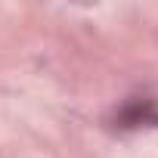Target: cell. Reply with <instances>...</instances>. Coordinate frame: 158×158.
<instances>
[{
	"label": "cell",
	"instance_id": "1",
	"mask_svg": "<svg viewBox=\"0 0 158 158\" xmlns=\"http://www.w3.org/2000/svg\"><path fill=\"white\" fill-rule=\"evenodd\" d=\"M121 121L124 124H143V121H158V112H155V106L152 102H133L124 115H121Z\"/></svg>",
	"mask_w": 158,
	"mask_h": 158
}]
</instances>
